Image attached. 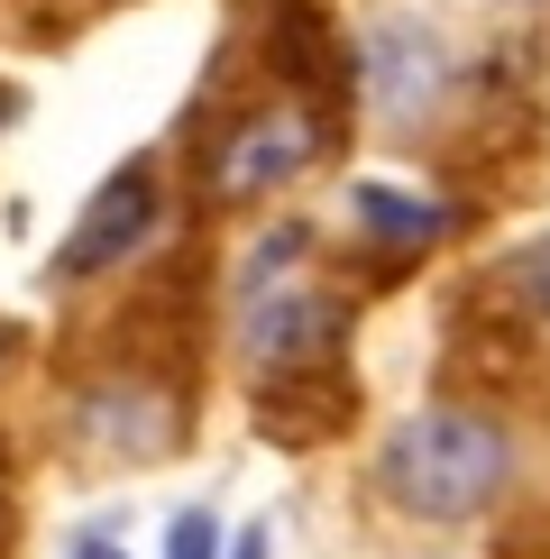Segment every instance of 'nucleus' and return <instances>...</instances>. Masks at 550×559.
<instances>
[{"instance_id":"nucleus-10","label":"nucleus","mask_w":550,"mask_h":559,"mask_svg":"<svg viewBox=\"0 0 550 559\" xmlns=\"http://www.w3.org/2000/svg\"><path fill=\"white\" fill-rule=\"evenodd\" d=\"M166 559H220V523H212V514H175Z\"/></svg>"},{"instance_id":"nucleus-14","label":"nucleus","mask_w":550,"mask_h":559,"mask_svg":"<svg viewBox=\"0 0 550 559\" xmlns=\"http://www.w3.org/2000/svg\"><path fill=\"white\" fill-rule=\"evenodd\" d=\"M0 348H10V331H0Z\"/></svg>"},{"instance_id":"nucleus-1","label":"nucleus","mask_w":550,"mask_h":559,"mask_svg":"<svg viewBox=\"0 0 550 559\" xmlns=\"http://www.w3.org/2000/svg\"><path fill=\"white\" fill-rule=\"evenodd\" d=\"M504 468H514V440H504L487 413H412V423L385 440L376 477L404 514H431V523H458L477 504H495Z\"/></svg>"},{"instance_id":"nucleus-11","label":"nucleus","mask_w":550,"mask_h":559,"mask_svg":"<svg viewBox=\"0 0 550 559\" xmlns=\"http://www.w3.org/2000/svg\"><path fill=\"white\" fill-rule=\"evenodd\" d=\"M64 559H129V550H120V542H101V532H83V542L64 550Z\"/></svg>"},{"instance_id":"nucleus-12","label":"nucleus","mask_w":550,"mask_h":559,"mask_svg":"<svg viewBox=\"0 0 550 559\" xmlns=\"http://www.w3.org/2000/svg\"><path fill=\"white\" fill-rule=\"evenodd\" d=\"M229 559H266V532H239V542H229Z\"/></svg>"},{"instance_id":"nucleus-6","label":"nucleus","mask_w":550,"mask_h":559,"mask_svg":"<svg viewBox=\"0 0 550 559\" xmlns=\"http://www.w3.org/2000/svg\"><path fill=\"white\" fill-rule=\"evenodd\" d=\"M367 92H376L385 120H422L431 92H441V46H431V28L376 19V28H367Z\"/></svg>"},{"instance_id":"nucleus-4","label":"nucleus","mask_w":550,"mask_h":559,"mask_svg":"<svg viewBox=\"0 0 550 559\" xmlns=\"http://www.w3.org/2000/svg\"><path fill=\"white\" fill-rule=\"evenodd\" d=\"M147 221H156V175H147V166L110 175L101 193L83 202L74 239L56 248V275H64V285H83V275H101V266H129V248L147 239Z\"/></svg>"},{"instance_id":"nucleus-3","label":"nucleus","mask_w":550,"mask_h":559,"mask_svg":"<svg viewBox=\"0 0 550 559\" xmlns=\"http://www.w3.org/2000/svg\"><path fill=\"white\" fill-rule=\"evenodd\" d=\"M312 156H321V120H312V110H294V102H266V110H248V120L220 138L212 183H220L229 202H258V193H275V183H294Z\"/></svg>"},{"instance_id":"nucleus-9","label":"nucleus","mask_w":550,"mask_h":559,"mask_svg":"<svg viewBox=\"0 0 550 559\" xmlns=\"http://www.w3.org/2000/svg\"><path fill=\"white\" fill-rule=\"evenodd\" d=\"M504 294H523V302L550 321V239H533V248H514V258H504Z\"/></svg>"},{"instance_id":"nucleus-2","label":"nucleus","mask_w":550,"mask_h":559,"mask_svg":"<svg viewBox=\"0 0 550 559\" xmlns=\"http://www.w3.org/2000/svg\"><path fill=\"white\" fill-rule=\"evenodd\" d=\"M294 266H303V229H275L239 275V358L258 377H303L339 348V302L312 294Z\"/></svg>"},{"instance_id":"nucleus-7","label":"nucleus","mask_w":550,"mask_h":559,"mask_svg":"<svg viewBox=\"0 0 550 559\" xmlns=\"http://www.w3.org/2000/svg\"><path fill=\"white\" fill-rule=\"evenodd\" d=\"M349 413H358V385L339 367H303V377L266 385L258 423H266V440H331V431H349Z\"/></svg>"},{"instance_id":"nucleus-13","label":"nucleus","mask_w":550,"mask_h":559,"mask_svg":"<svg viewBox=\"0 0 550 559\" xmlns=\"http://www.w3.org/2000/svg\"><path fill=\"white\" fill-rule=\"evenodd\" d=\"M0 120H10V92H0Z\"/></svg>"},{"instance_id":"nucleus-8","label":"nucleus","mask_w":550,"mask_h":559,"mask_svg":"<svg viewBox=\"0 0 550 559\" xmlns=\"http://www.w3.org/2000/svg\"><path fill=\"white\" fill-rule=\"evenodd\" d=\"M349 212H358V229H376V239H395V248H431L450 229L441 202H412V193H395V183H358Z\"/></svg>"},{"instance_id":"nucleus-5","label":"nucleus","mask_w":550,"mask_h":559,"mask_svg":"<svg viewBox=\"0 0 550 559\" xmlns=\"http://www.w3.org/2000/svg\"><path fill=\"white\" fill-rule=\"evenodd\" d=\"M74 431H83L101 459H166V450H175V404H166L156 385H129V377H110L101 394H83Z\"/></svg>"}]
</instances>
